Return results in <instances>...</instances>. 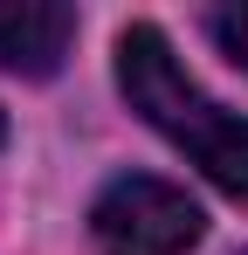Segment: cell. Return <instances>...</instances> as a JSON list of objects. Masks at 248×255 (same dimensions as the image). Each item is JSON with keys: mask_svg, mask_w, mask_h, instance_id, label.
<instances>
[{"mask_svg": "<svg viewBox=\"0 0 248 255\" xmlns=\"http://www.w3.org/2000/svg\"><path fill=\"white\" fill-rule=\"evenodd\" d=\"M207 35H214V48H221L235 69H248V0L207 7Z\"/></svg>", "mask_w": 248, "mask_h": 255, "instance_id": "cell-4", "label": "cell"}, {"mask_svg": "<svg viewBox=\"0 0 248 255\" xmlns=\"http://www.w3.org/2000/svg\"><path fill=\"white\" fill-rule=\"evenodd\" d=\"M200 235L207 214L186 200V186L152 179V172H118L90 207L97 255H186Z\"/></svg>", "mask_w": 248, "mask_h": 255, "instance_id": "cell-2", "label": "cell"}, {"mask_svg": "<svg viewBox=\"0 0 248 255\" xmlns=\"http://www.w3.org/2000/svg\"><path fill=\"white\" fill-rule=\"evenodd\" d=\"M0 145H7V111H0Z\"/></svg>", "mask_w": 248, "mask_h": 255, "instance_id": "cell-5", "label": "cell"}, {"mask_svg": "<svg viewBox=\"0 0 248 255\" xmlns=\"http://www.w3.org/2000/svg\"><path fill=\"white\" fill-rule=\"evenodd\" d=\"M76 42V7L62 0H0V69L7 76H55Z\"/></svg>", "mask_w": 248, "mask_h": 255, "instance_id": "cell-3", "label": "cell"}, {"mask_svg": "<svg viewBox=\"0 0 248 255\" xmlns=\"http://www.w3.org/2000/svg\"><path fill=\"white\" fill-rule=\"evenodd\" d=\"M118 90H124V104L159 138H172L221 193L248 200V118L228 111V104H214L179 69L172 42H165L152 21H131L118 35Z\"/></svg>", "mask_w": 248, "mask_h": 255, "instance_id": "cell-1", "label": "cell"}]
</instances>
